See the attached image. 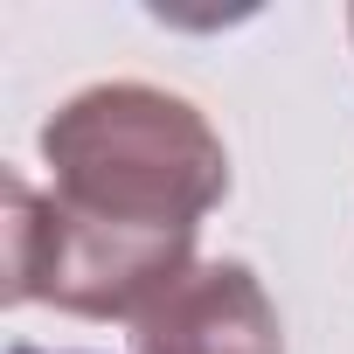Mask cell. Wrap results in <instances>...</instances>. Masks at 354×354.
Wrapping results in <instances>:
<instances>
[{
	"mask_svg": "<svg viewBox=\"0 0 354 354\" xmlns=\"http://www.w3.org/2000/svg\"><path fill=\"white\" fill-rule=\"evenodd\" d=\"M49 195L8 174V306L139 319L195 271L202 216L230 195L216 125L160 84H91L42 125Z\"/></svg>",
	"mask_w": 354,
	"mask_h": 354,
	"instance_id": "cell-1",
	"label": "cell"
},
{
	"mask_svg": "<svg viewBox=\"0 0 354 354\" xmlns=\"http://www.w3.org/2000/svg\"><path fill=\"white\" fill-rule=\"evenodd\" d=\"M132 354H285V326L243 257H209L132 319Z\"/></svg>",
	"mask_w": 354,
	"mask_h": 354,
	"instance_id": "cell-2",
	"label": "cell"
},
{
	"mask_svg": "<svg viewBox=\"0 0 354 354\" xmlns=\"http://www.w3.org/2000/svg\"><path fill=\"white\" fill-rule=\"evenodd\" d=\"M8 354H49V347H28V340H15V347H8Z\"/></svg>",
	"mask_w": 354,
	"mask_h": 354,
	"instance_id": "cell-3",
	"label": "cell"
},
{
	"mask_svg": "<svg viewBox=\"0 0 354 354\" xmlns=\"http://www.w3.org/2000/svg\"><path fill=\"white\" fill-rule=\"evenodd\" d=\"M347 28H354V15H347Z\"/></svg>",
	"mask_w": 354,
	"mask_h": 354,
	"instance_id": "cell-4",
	"label": "cell"
}]
</instances>
